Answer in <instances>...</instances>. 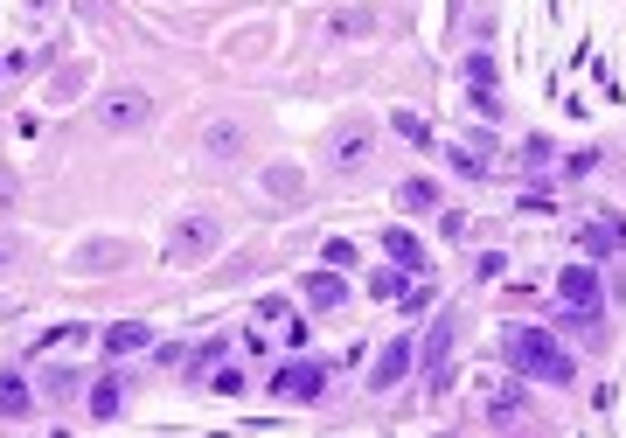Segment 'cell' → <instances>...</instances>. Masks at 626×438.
Segmentation results:
<instances>
[{
    "label": "cell",
    "mask_w": 626,
    "mask_h": 438,
    "mask_svg": "<svg viewBox=\"0 0 626 438\" xmlns=\"http://www.w3.org/2000/svg\"><path fill=\"white\" fill-rule=\"evenodd\" d=\"M501 341H508V362H515L522 376H536V383H571V376H578V362H571L543 327H508Z\"/></svg>",
    "instance_id": "cell-1"
},
{
    "label": "cell",
    "mask_w": 626,
    "mask_h": 438,
    "mask_svg": "<svg viewBox=\"0 0 626 438\" xmlns=\"http://www.w3.org/2000/svg\"><path fill=\"white\" fill-rule=\"evenodd\" d=\"M473 397H480V411H487L494 425H522V418H529L522 383H515V376H501V369H480V376H473Z\"/></svg>",
    "instance_id": "cell-2"
},
{
    "label": "cell",
    "mask_w": 626,
    "mask_h": 438,
    "mask_svg": "<svg viewBox=\"0 0 626 438\" xmlns=\"http://www.w3.org/2000/svg\"><path fill=\"white\" fill-rule=\"evenodd\" d=\"M147 119H154V98L133 91V84H119V91L98 98V126H105V133H140Z\"/></svg>",
    "instance_id": "cell-3"
},
{
    "label": "cell",
    "mask_w": 626,
    "mask_h": 438,
    "mask_svg": "<svg viewBox=\"0 0 626 438\" xmlns=\"http://www.w3.org/2000/svg\"><path fill=\"white\" fill-rule=\"evenodd\" d=\"M369 146H376V126H369V119H348V126H334V133H327L320 160H327L334 174H355V167L369 160Z\"/></svg>",
    "instance_id": "cell-4"
},
{
    "label": "cell",
    "mask_w": 626,
    "mask_h": 438,
    "mask_svg": "<svg viewBox=\"0 0 626 438\" xmlns=\"http://www.w3.org/2000/svg\"><path fill=\"white\" fill-rule=\"evenodd\" d=\"M557 299H564L571 313H592V320H599V306H606V292H599V272H592V265H571V272L557 279Z\"/></svg>",
    "instance_id": "cell-5"
},
{
    "label": "cell",
    "mask_w": 626,
    "mask_h": 438,
    "mask_svg": "<svg viewBox=\"0 0 626 438\" xmlns=\"http://www.w3.org/2000/svg\"><path fill=\"white\" fill-rule=\"evenodd\" d=\"M272 390H279L286 404H313V397L327 390V369H320V362H286V369L272 376Z\"/></svg>",
    "instance_id": "cell-6"
},
{
    "label": "cell",
    "mask_w": 626,
    "mask_h": 438,
    "mask_svg": "<svg viewBox=\"0 0 626 438\" xmlns=\"http://www.w3.org/2000/svg\"><path fill=\"white\" fill-rule=\"evenodd\" d=\"M251 327H265V334H279L286 348H307V327H300V313H293L286 299H258V313H251Z\"/></svg>",
    "instance_id": "cell-7"
},
{
    "label": "cell",
    "mask_w": 626,
    "mask_h": 438,
    "mask_svg": "<svg viewBox=\"0 0 626 438\" xmlns=\"http://www.w3.org/2000/svg\"><path fill=\"white\" fill-rule=\"evenodd\" d=\"M453 334H460V320L446 313V320L432 327V341H425V383H432V390L446 383V362H453Z\"/></svg>",
    "instance_id": "cell-8"
},
{
    "label": "cell",
    "mask_w": 626,
    "mask_h": 438,
    "mask_svg": "<svg viewBox=\"0 0 626 438\" xmlns=\"http://www.w3.org/2000/svg\"><path fill=\"white\" fill-rule=\"evenodd\" d=\"M244 146H251V126H244V119L202 126V153H209V160H230V153H244Z\"/></svg>",
    "instance_id": "cell-9"
},
{
    "label": "cell",
    "mask_w": 626,
    "mask_h": 438,
    "mask_svg": "<svg viewBox=\"0 0 626 438\" xmlns=\"http://www.w3.org/2000/svg\"><path fill=\"white\" fill-rule=\"evenodd\" d=\"M209 251H216V223L209 216H188L181 237H174V258H209Z\"/></svg>",
    "instance_id": "cell-10"
},
{
    "label": "cell",
    "mask_w": 626,
    "mask_h": 438,
    "mask_svg": "<svg viewBox=\"0 0 626 438\" xmlns=\"http://www.w3.org/2000/svg\"><path fill=\"white\" fill-rule=\"evenodd\" d=\"M404 369H411V341H390V348L376 355V369H369V390H390Z\"/></svg>",
    "instance_id": "cell-11"
},
{
    "label": "cell",
    "mask_w": 626,
    "mask_h": 438,
    "mask_svg": "<svg viewBox=\"0 0 626 438\" xmlns=\"http://www.w3.org/2000/svg\"><path fill=\"white\" fill-rule=\"evenodd\" d=\"M578 237H585V251H626V230H620V216H592V223H585Z\"/></svg>",
    "instance_id": "cell-12"
},
{
    "label": "cell",
    "mask_w": 626,
    "mask_h": 438,
    "mask_svg": "<svg viewBox=\"0 0 626 438\" xmlns=\"http://www.w3.org/2000/svg\"><path fill=\"white\" fill-rule=\"evenodd\" d=\"M348 286H341V272H307V306L313 313H327V306H341Z\"/></svg>",
    "instance_id": "cell-13"
},
{
    "label": "cell",
    "mask_w": 626,
    "mask_h": 438,
    "mask_svg": "<svg viewBox=\"0 0 626 438\" xmlns=\"http://www.w3.org/2000/svg\"><path fill=\"white\" fill-rule=\"evenodd\" d=\"M383 251H390L397 265H411V272H432V265H425V244H418L411 230H383Z\"/></svg>",
    "instance_id": "cell-14"
},
{
    "label": "cell",
    "mask_w": 626,
    "mask_h": 438,
    "mask_svg": "<svg viewBox=\"0 0 626 438\" xmlns=\"http://www.w3.org/2000/svg\"><path fill=\"white\" fill-rule=\"evenodd\" d=\"M327 28H334V35H376L383 21H376L369 7H334V14H327Z\"/></svg>",
    "instance_id": "cell-15"
},
{
    "label": "cell",
    "mask_w": 626,
    "mask_h": 438,
    "mask_svg": "<svg viewBox=\"0 0 626 438\" xmlns=\"http://www.w3.org/2000/svg\"><path fill=\"white\" fill-rule=\"evenodd\" d=\"M126 258H133V244H84V251H77L84 272H112V265H126Z\"/></svg>",
    "instance_id": "cell-16"
},
{
    "label": "cell",
    "mask_w": 626,
    "mask_h": 438,
    "mask_svg": "<svg viewBox=\"0 0 626 438\" xmlns=\"http://www.w3.org/2000/svg\"><path fill=\"white\" fill-rule=\"evenodd\" d=\"M147 341H154V334H147V327H140V320H119V327H112V334H105V355H140V348H147Z\"/></svg>",
    "instance_id": "cell-17"
},
{
    "label": "cell",
    "mask_w": 626,
    "mask_h": 438,
    "mask_svg": "<svg viewBox=\"0 0 626 438\" xmlns=\"http://www.w3.org/2000/svg\"><path fill=\"white\" fill-rule=\"evenodd\" d=\"M28 411V383L21 376H0V418H21Z\"/></svg>",
    "instance_id": "cell-18"
},
{
    "label": "cell",
    "mask_w": 626,
    "mask_h": 438,
    "mask_svg": "<svg viewBox=\"0 0 626 438\" xmlns=\"http://www.w3.org/2000/svg\"><path fill=\"white\" fill-rule=\"evenodd\" d=\"M369 299H404V272H397V265L369 272Z\"/></svg>",
    "instance_id": "cell-19"
},
{
    "label": "cell",
    "mask_w": 626,
    "mask_h": 438,
    "mask_svg": "<svg viewBox=\"0 0 626 438\" xmlns=\"http://www.w3.org/2000/svg\"><path fill=\"white\" fill-rule=\"evenodd\" d=\"M265 188H272L279 202H300V167H272V174H265Z\"/></svg>",
    "instance_id": "cell-20"
},
{
    "label": "cell",
    "mask_w": 626,
    "mask_h": 438,
    "mask_svg": "<svg viewBox=\"0 0 626 438\" xmlns=\"http://www.w3.org/2000/svg\"><path fill=\"white\" fill-rule=\"evenodd\" d=\"M119 397H126L119 383H98V390H91V418H119Z\"/></svg>",
    "instance_id": "cell-21"
},
{
    "label": "cell",
    "mask_w": 626,
    "mask_h": 438,
    "mask_svg": "<svg viewBox=\"0 0 626 438\" xmlns=\"http://www.w3.org/2000/svg\"><path fill=\"white\" fill-rule=\"evenodd\" d=\"M21 258H28V237L21 230H0V272H14Z\"/></svg>",
    "instance_id": "cell-22"
},
{
    "label": "cell",
    "mask_w": 626,
    "mask_h": 438,
    "mask_svg": "<svg viewBox=\"0 0 626 438\" xmlns=\"http://www.w3.org/2000/svg\"><path fill=\"white\" fill-rule=\"evenodd\" d=\"M432 202H439L432 181H404V209H432Z\"/></svg>",
    "instance_id": "cell-23"
},
{
    "label": "cell",
    "mask_w": 626,
    "mask_h": 438,
    "mask_svg": "<svg viewBox=\"0 0 626 438\" xmlns=\"http://www.w3.org/2000/svg\"><path fill=\"white\" fill-rule=\"evenodd\" d=\"M14 202H21V174H14V167H0V216H7Z\"/></svg>",
    "instance_id": "cell-24"
},
{
    "label": "cell",
    "mask_w": 626,
    "mask_h": 438,
    "mask_svg": "<svg viewBox=\"0 0 626 438\" xmlns=\"http://www.w3.org/2000/svg\"><path fill=\"white\" fill-rule=\"evenodd\" d=\"M467 77H473V91H487L494 84V56H467Z\"/></svg>",
    "instance_id": "cell-25"
},
{
    "label": "cell",
    "mask_w": 626,
    "mask_h": 438,
    "mask_svg": "<svg viewBox=\"0 0 626 438\" xmlns=\"http://www.w3.org/2000/svg\"><path fill=\"white\" fill-rule=\"evenodd\" d=\"M84 341H91V327H56L49 334V348H84Z\"/></svg>",
    "instance_id": "cell-26"
},
{
    "label": "cell",
    "mask_w": 626,
    "mask_h": 438,
    "mask_svg": "<svg viewBox=\"0 0 626 438\" xmlns=\"http://www.w3.org/2000/svg\"><path fill=\"white\" fill-rule=\"evenodd\" d=\"M216 362H223V341H202V348H195V362H188V369H195V376H202V369H216Z\"/></svg>",
    "instance_id": "cell-27"
},
{
    "label": "cell",
    "mask_w": 626,
    "mask_h": 438,
    "mask_svg": "<svg viewBox=\"0 0 626 438\" xmlns=\"http://www.w3.org/2000/svg\"><path fill=\"white\" fill-rule=\"evenodd\" d=\"M42 7H49V0H28V14H42Z\"/></svg>",
    "instance_id": "cell-28"
},
{
    "label": "cell",
    "mask_w": 626,
    "mask_h": 438,
    "mask_svg": "<svg viewBox=\"0 0 626 438\" xmlns=\"http://www.w3.org/2000/svg\"><path fill=\"white\" fill-rule=\"evenodd\" d=\"M0 70H7V56H0Z\"/></svg>",
    "instance_id": "cell-29"
}]
</instances>
